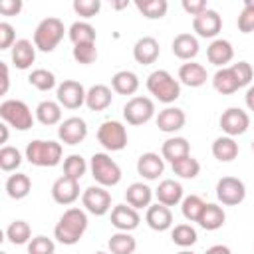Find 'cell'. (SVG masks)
I'll use <instances>...</instances> for the list:
<instances>
[{"mask_svg": "<svg viewBox=\"0 0 254 254\" xmlns=\"http://www.w3.org/2000/svg\"><path fill=\"white\" fill-rule=\"evenodd\" d=\"M67 36L69 40L73 42V46H79V44H95V38H97V32L95 28L89 24V22H73L69 28H67Z\"/></svg>", "mask_w": 254, "mask_h": 254, "instance_id": "836d02e7", "label": "cell"}, {"mask_svg": "<svg viewBox=\"0 0 254 254\" xmlns=\"http://www.w3.org/2000/svg\"><path fill=\"white\" fill-rule=\"evenodd\" d=\"M101 10L99 0H73V12L81 18H93Z\"/></svg>", "mask_w": 254, "mask_h": 254, "instance_id": "c3c4849f", "label": "cell"}, {"mask_svg": "<svg viewBox=\"0 0 254 254\" xmlns=\"http://www.w3.org/2000/svg\"><path fill=\"white\" fill-rule=\"evenodd\" d=\"M89 171L99 187H115L121 181V167L107 153H93L89 159Z\"/></svg>", "mask_w": 254, "mask_h": 254, "instance_id": "277c9868", "label": "cell"}, {"mask_svg": "<svg viewBox=\"0 0 254 254\" xmlns=\"http://www.w3.org/2000/svg\"><path fill=\"white\" fill-rule=\"evenodd\" d=\"M87 169H89V165H87V161L81 155H75L73 153V155L65 157V161H64V175L69 177V179L79 181L87 173Z\"/></svg>", "mask_w": 254, "mask_h": 254, "instance_id": "60d3db41", "label": "cell"}, {"mask_svg": "<svg viewBox=\"0 0 254 254\" xmlns=\"http://www.w3.org/2000/svg\"><path fill=\"white\" fill-rule=\"evenodd\" d=\"M177 254H194V252H192V250H187V248H183V250H181V252H177Z\"/></svg>", "mask_w": 254, "mask_h": 254, "instance_id": "680465c9", "label": "cell"}, {"mask_svg": "<svg viewBox=\"0 0 254 254\" xmlns=\"http://www.w3.org/2000/svg\"><path fill=\"white\" fill-rule=\"evenodd\" d=\"M147 89L149 93L159 99L161 103L171 105L181 97V81L175 79L167 69H155L147 77Z\"/></svg>", "mask_w": 254, "mask_h": 254, "instance_id": "7a4b0ae2", "label": "cell"}, {"mask_svg": "<svg viewBox=\"0 0 254 254\" xmlns=\"http://www.w3.org/2000/svg\"><path fill=\"white\" fill-rule=\"evenodd\" d=\"M71 56L77 64L89 65L97 60V48H95V44H79V46H73Z\"/></svg>", "mask_w": 254, "mask_h": 254, "instance_id": "bcb514c9", "label": "cell"}, {"mask_svg": "<svg viewBox=\"0 0 254 254\" xmlns=\"http://www.w3.org/2000/svg\"><path fill=\"white\" fill-rule=\"evenodd\" d=\"M125 200L133 208H149L153 200V189L145 183H131L125 190Z\"/></svg>", "mask_w": 254, "mask_h": 254, "instance_id": "484cf974", "label": "cell"}, {"mask_svg": "<svg viewBox=\"0 0 254 254\" xmlns=\"http://www.w3.org/2000/svg\"><path fill=\"white\" fill-rule=\"evenodd\" d=\"M238 30L242 34H250L254 32V0H244V8L238 14Z\"/></svg>", "mask_w": 254, "mask_h": 254, "instance_id": "f6af8a7d", "label": "cell"}, {"mask_svg": "<svg viewBox=\"0 0 254 254\" xmlns=\"http://www.w3.org/2000/svg\"><path fill=\"white\" fill-rule=\"evenodd\" d=\"M0 254H8V252H0Z\"/></svg>", "mask_w": 254, "mask_h": 254, "instance_id": "6125c7cd", "label": "cell"}, {"mask_svg": "<svg viewBox=\"0 0 254 254\" xmlns=\"http://www.w3.org/2000/svg\"><path fill=\"white\" fill-rule=\"evenodd\" d=\"M171 238L177 246L181 248H189L196 242V230L190 226V224H177L173 230H171Z\"/></svg>", "mask_w": 254, "mask_h": 254, "instance_id": "7bdbcfd3", "label": "cell"}, {"mask_svg": "<svg viewBox=\"0 0 254 254\" xmlns=\"http://www.w3.org/2000/svg\"><path fill=\"white\" fill-rule=\"evenodd\" d=\"M10 58H12V64L18 69H28L36 62V46L26 38L16 40V44L12 46Z\"/></svg>", "mask_w": 254, "mask_h": 254, "instance_id": "d4e9b609", "label": "cell"}, {"mask_svg": "<svg viewBox=\"0 0 254 254\" xmlns=\"http://www.w3.org/2000/svg\"><path fill=\"white\" fill-rule=\"evenodd\" d=\"M206 79H208V73L202 64L187 62L179 67V81L187 87H200L206 83Z\"/></svg>", "mask_w": 254, "mask_h": 254, "instance_id": "cb8c5ba5", "label": "cell"}, {"mask_svg": "<svg viewBox=\"0 0 254 254\" xmlns=\"http://www.w3.org/2000/svg\"><path fill=\"white\" fill-rule=\"evenodd\" d=\"M204 254H232V252H230V248L224 246V244H214V246H210Z\"/></svg>", "mask_w": 254, "mask_h": 254, "instance_id": "11a10c76", "label": "cell"}, {"mask_svg": "<svg viewBox=\"0 0 254 254\" xmlns=\"http://www.w3.org/2000/svg\"><path fill=\"white\" fill-rule=\"evenodd\" d=\"M155 196H157V202L165 204V206H177L179 202H183V185L175 179H165L159 183L157 190H155Z\"/></svg>", "mask_w": 254, "mask_h": 254, "instance_id": "44dd1931", "label": "cell"}, {"mask_svg": "<svg viewBox=\"0 0 254 254\" xmlns=\"http://www.w3.org/2000/svg\"><path fill=\"white\" fill-rule=\"evenodd\" d=\"M159 54H161V46H159V42H157L153 36H143V38H139V40L135 42V46H133V58H135V62L141 64V65H151V64H155L157 58H159Z\"/></svg>", "mask_w": 254, "mask_h": 254, "instance_id": "e0dca14e", "label": "cell"}, {"mask_svg": "<svg viewBox=\"0 0 254 254\" xmlns=\"http://www.w3.org/2000/svg\"><path fill=\"white\" fill-rule=\"evenodd\" d=\"M0 67H2V89H0V93L4 95V93L8 91V85H10V77H8V65H6L4 62H0Z\"/></svg>", "mask_w": 254, "mask_h": 254, "instance_id": "db71d44e", "label": "cell"}, {"mask_svg": "<svg viewBox=\"0 0 254 254\" xmlns=\"http://www.w3.org/2000/svg\"><path fill=\"white\" fill-rule=\"evenodd\" d=\"M250 127V117L244 109L240 107H228L226 111H222L220 115V129L228 135V137H238L244 135Z\"/></svg>", "mask_w": 254, "mask_h": 254, "instance_id": "7c38bea8", "label": "cell"}, {"mask_svg": "<svg viewBox=\"0 0 254 254\" xmlns=\"http://www.w3.org/2000/svg\"><path fill=\"white\" fill-rule=\"evenodd\" d=\"M252 151H254V141H252Z\"/></svg>", "mask_w": 254, "mask_h": 254, "instance_id": "94428289", "label": "cell"}, {"mask_svg": "<svg viewBox=\"0 0 254 254\" xmlns=\"http://www.w3.org/2000/svg\"><path fill=\"white\" fill-rule=\"evenodd\" d=\"M244 101H246V107H248L250 111H254V85L248 87V91H246V95H244Z\"/></svg>", "mask_w": 254, "mask_h": 254, "instance_id": "9f6ffc18", "label": "cell"}, {"mask_svg": "<svg viewBox=\"0 0 254 254\" xmlns=\"http://www.w3.org/2000/svg\"><path fill=\"white\" fill-rule=\"evenodd\" d=\"M187 155H190V143L185 137H169L161 147V157L171 165Z\"/></svg>", "mask_w": 254, "mask_h": 254, "instance_id": "83f0119b", "label": "cell"}, {"mask_svg": "<svg viewBox=\"0 0 254 254\" xmlns=\"http://www.w3.org/2000/svg\"><path fill=\"white\" fill-rule=\"evenodd\" d=\"M62 143L34 139L26 147V159L36 167H56L62 161Z\"/></svg>", "mask_w": 254, "mask_h": 254, "instance_id": "3957f363", "label": "cell"}, {"mask_svg": "<svg viewBox=\"0 0 254 254\" xmlns=\"http://www.w3.org/2000/svg\"><path fill=\"white\" fill-rule=\"evenodd\" d=\"M135 8L147 20H161L169 10V2L167 0H137Z\"/></svg>", "mask_w": 254, "mask_h": 254, "instance_id": "8d00e7d4", "label": "cell"}, {"mask_svg": "<svg viewBox=\"0 0 254 254\" xmlns=\"http://www.w3.org/2000/svg\"><path fill=\"white\" fill-rule=\"evenodd\" d=\"M97 141L105 151H123L127 147V129L121 121L107 119L97 129Z\"/></svg>", "mask_w": 254, "mask_h": 254, "instance_id": "52a82bcc", "label": "cell"}, {"mask_svg": "<svg viewBox=\"0 0 254 254\" xmlns=\"http://www.w3.org/2000/svg\"><path fill=\"white\" fill-rule=\"evenodd\" d=\"M87 224L89 222H87L85 210L83 208H77V206H71V208H67L60 216V220H58V224L54 228V236H56L58 242H62L65 246H73L85 234Z\"/></svg>", "mask_w": 254, "mask_h": 254, "instance_id": "6da1fadb", "label": "cell"}, {"mask_svg": "<svg viewBox=\"0 0 254 254\" xmlns=\"http://www.w3.org/2000/svg\"><path fill=\"white\" fill-rule=\"evenodd\" d=\"M52 198L58 204H73L79 198V181L69 179V177H60L54 185H52Z\"/></svg>", "mask_w": 254, "mask_h": 254, "instance_id": "9a60e30c", "label": "cell"}, {"mask_svg": "<svg viewBox=\"0 0 254 254\" xmlns=\"http://www.w3.org/2000/svg\"><path fill=\"white\" fill-rule=\"evenodd\" d=\"M238 143L234 141V137H228V135H222V137H216L214 143H212V155L216 161L220 163H230L238 157Z\"/></svg>", "mask_w": 254, "mask_h": 254, "instance_id": "f1b7e54d", "label": "cell"}, {"mask_svg": "<svg viewBox=\"0 0 254 254\" xmlns=\"http://www.w3.org/2000/svg\"><path fill=\"white\" fill-rule=\"evenodd\" d=\"M111 87L119 95H133L139 89V77L129 69H121L111 77Z\"/></svg>", "mask_w": 254, "mask_h": 254, "instance_id": "4dcf8cb0", "label": "cell"}, {"mask_svg": "<svg viewBox=\"0 0 254 254\" xmlns=\"http://www.w3.org/2000/svg\"><path fill=\"white\" fill-rule=\"evenodd\" d=\"M58 137L64 145H79L87 137V123L81 117H67L60 123Z\"/></svg>", "mask_w": 254, "mask_h": 254, "instance_id": "4fadbf2b", "label": "cell"}, {"mask_svg": "<svg viewBox=\"0 0 254 254\" xmlns=\"http://www.w3.org/2000/svg\"><path fill=\"white\" fill-rule=\"evenodd\" d=\"M95 254H107V252H95Z\"/></svg>", "mask_w": 254, "mask_h": 254, "instance_id": "91938a15", "label": "cell"}, {"mask_svg": "<svg viewBox=\"0 0 254 254\" xmlns=\"http://www.w3.org/2000/svg\"><path fill=\"white\" fill-rule=\"evenodd\" d=\"M83 208L93 216H105L111 210V194L105 187L91 185L81 192Z\"/></svg>", "mask_w": 254, "mask_h": 254, "instance_id": "9c48e42d", "label": "cell"}, {"mask_svg": "<svg viewBox=\"0 0 254 254\" xmlns=\"http://www.w3.org/2000/svg\"><path fill=\"white\" fill-rule=\"evenodd\" d=\"M230 69H232V73H234V77H236V81H238V85H240V87H244V85H248V83L252 81L254 71H252V65H250L248 62L232 64V65H230Z\"/></svg>", "mask_w": 254, "mask_h": 254, "instance_id": "681fc988", "label": "cell"}, {"mask_svg": "<svg viewBox=\"0 0 254 254\" xmlns=\"http://www.w3.org/2000/svg\"><path fill=\"white\" fill-rule=\"evenodd\" d=\"M171 50H173V54H175L179 60H185V62H192V60L198 56V50H200V46H198V40H196L192 34H187V32H183V34H177V36L173 38Z\"/></svg>", "mask_w": 254, "mask_h": 254, "instance_id": "ffe728a7", "label": "cell"}, {"mask_svg": "<svg viewBox=\"0 0 254 254\" xmlns=\"http://www.w3.org/2000/svg\"><path fill=\"white\" fill-rule=\"evenodd\" d=\"M14 26L8 22H0V50H12L16 44V34Z\"/></svg>", "mask_w": 254, "mask_h": 254, "instance_id": "f907efd6", "label": "cell"}, {"mask_svg": "<svg viewBox=\"0 0 254 254\" xmlns=\"http://www.w3.org/2000/svg\"><path fill=\"white\" fill-rule=\"evenodd\" d=\"M212 87L218 93H222V95H230V93H234V91L240 89V85H238V81H236V77H234V73H232L230 67L216 69V73L212 75Z\"/></svg>", "mask_w": 254, "mask_h": 254, "instance_id": "e575fe53", "label": "cell"}, {"mask_svg": "<svg viewBox=\"0 0 254 254\" xmlns=\"http://www.w3.org/2000/svg\"><path fill=\"white\" fill-rule=\"evenodd\" d=\"M224 220H226V212L222 206L214 204V202H206L204 208H202V214L198 218V224L204 228V230H218L224 226Z\"/></svg>", "mask_w": 254, "mask_h": 254, "instance_id": "f546056e", "label": "cell"}, {"mask_svg": "<svg viewBox=\"0 0 254 254\" xmlns=\"http://www.w3.org/2000/svg\"><path fill=\"white\" fill-rule=\"evenodd\" d=\"M141 216L137 212V208L129 206V204H115L111 208V224L119 230V232H131L139 226Z\"/></svg>", "mask_w": 254, "mask_h": 254, "instance_id": "2e32d148", "label": "cell"}, {"mask_svg": "<svg viewBox=\"0 0 254 254\" xmlns=\"http://www.w3.org/2000/svg\"><path fill=\"white\" fill-rule=\"evenodd\" d=\"M183 10L194 18V16L202 14L204 10H208V6L204 0H183Z\"/></svg>", "mask_w": 254, "mask_h": 254, "instance_id": "816d5d0a", "label": "cell"}, {"mask_svg": "<svg viewBox=\"0 0 254 254\" xmlns=\"http://www.w3.org/2000/svg\"><path fill=\"white\" fill-rule=\"evenodd\" d=\"M192 30L198 38H216L222 30V18L216 10H204L202 14L192 18Z\"/></svg>", "mask_w": 254, "mask_h": 254, "instance_id": "5bb4252c", "label": "cell"}, {"mask_svg": "<svg viewBox=\"0 0 254 254\" xmlns=\"http://www.w3.org/2000/svg\"><path fill=\"white\" fill-rule=\"evenodd\" d=\"M113 101V93H111V87L103 85V83H95L87 89V95H85V105L91 109V111H103L111 105Z\"/></svg>", "mask_w": 254, "mask_h": 254, "instance_id": "4316f807", "label": "cell"}, {"mask_svg": "<svg viewBox=\"0 0 254 254\" xmlns=\"http://www.w3.org/2000/svg\"><path fill=\"white\" fill-rule=\"evenodd\" d=\"M153 115H155V103L149 97L135 95L123 105V119L129 125H143L151 121Z\"/></svg>", "mask_w": 254, "mask_h": 254, "instance_id": "ba28073f", "label": "cell"}, {"mask_svg": "<svg viewBox=\"0 0 254 254\" xmlns=\"http://www.w3.org/2000/svg\"><path fill=\"white\" fill-rule=\"evenodd\" d=\"M28 254H56V244L48 236H34L28 242Z\"/></svg>", "mask_w": 254, "mask_h": 254, "instance_id": "7dc6e473", "label": "cell"}, {"mask_svg": "<svg viewBox=\"0 0 254 254\" xmlns=\"http://www.w3.org/2000/svg\"><path fill=\"white\" fill-rule=\"evenodd\" d=\"M36 119L46 127L62 123V105L58 101H52V99L40 101L36 107Z\"/></svg>", "mask_w": 254, "mask_h": 254, "instance_id": "1f68e13d", "label": "cell"}, {"mask_svg": "<svg viewBox=\"0 0 254 254\" xmlns=\"http://www.w3.org/2000/svg\"><path fill=\"white\" fill-rule=\"evenodd\" d=\"M22 10V0H2L0 2V14L4 16H16Z\"/></svg>", "mask_w": 254, "mask_h": 254, "instance_id": "f5cc1de1", "label": "cell"}, {"mask_svg": "<svg viewBox=\"0 0 254 254\" xmlns=\"http://www.w3.org/2000/svg\"><path fill=\"white\" fill-rule=\"evenodd\" d=\"M171 169H173V173H175L177 177H181V179H194V177L200 173V163H198L192 155H187V157L175 161V163L171 165Z\"/></svg>", "mask_w": 254, "mask_h": 254, "instance_id": "f35d334b", "label": "cell"}, {"mask_svg": "<svg viewBox=\"0 0 254 254\" xmlns=\"http://www.w3.org/2000/svg\"><path fill=\"white\" fill-rule=\"evenodd\" d=\"M107 246H109L111 254H135L137 240L131 236V232H119L117 230L115 234H111Z\"/></svg>", "mask_w": 254, "mask_h": 254, "instance_id": "d590c367", "label": "cell"}, {"mask_svg": "<svg viewBox=\"0 0 254 254\" xmlns=\"http://www.w3.org/2000/svg\"><path fill=\"white\" fill-rule=\"evenodd\" d=\"M8 127H10V125H6V123L0 125V131H2V139H0V143H6V141H8Z\"/></svg>", "mask_w": 254, "mask_h": 254, "instance_id": "6f0895ef", "label": "cell"}, {"mask_svg": "<svg viewBox=\"0 0 254 254\" xmlns=\"http://www.w3.org/2000/svg\"><path fill=\"white\" fill-rule=\"evenodd\" d=\"M20 165H22V153H20L16 147L4 145V147L0 149V169H2L4 173H12V171H16Z\"/></svg>", "mask_w": 254, "mask_h": 254, "instance_id": "ee69618b", "label": "cell"}, {"mask_svg": "<svg viewBox=\"0 0 254 254\" xmlns=\"http://www.w3.org/2000/svg\"><path fill=\"white\" fill-rule=\"evenodd\" d=\"M0 117L6 125L18 131H28L34 125L32 109L22 99H4L0 103Z\"/></svg>", "mask_w": 254, "mask_h": 254, "instance_id": "8992f818", "label": "cell"}, {"mask_svg": "<svg viewBox=\"0 0 254 254\" xmlns=\"http://www.w3.org/2000/svg\"><path fill=\"white\" fill-rule=\"evenodd\" d=\"M6 238H8L12 244H16V246L28 244V242L32 240V228H30V224H28L26 220H14V222H10L8 228H6Z\"/></svg>", "mask_w": 254, "mask_h": 254, "instance_id": "74e56055", "label": "cell"}, {"mask_svg": "<svg viewBox=\"0 0 254 254\" xmlns=\"http://www.w3.org/2000/svg\"><path fill=\"white\" fill-rule=\"evenodd\" d=\"M165 171V159L159 153H143L137 159V173L147 181H157Z\"/></svg>", "mask_w": 254, "mask_h": 254, "instance_id": "ac0fdd59", "label": "cell"}, {"mask_svg": "<svg viewBox=\"0 0 254 254\" xmlns=\"http://www.w3.org/2000/svg\"><path fill=\"white\" fill-rule=\"evenodd\" d=\"M206 58L212 65H216L218 69L224 67L226 64L232 62L234 58V48L228 40H222V38H216L210 42V46L206 48Z\"/></svg>", "mask_w": 254, "mask_h": 254, "instance_id": "603a6c76", "label": "cell"}, {"mask_svg": "<svg viewBox=\"0 0 254 254\" xmlns=\"http://www.w3.org/2000/svg\"><path fill=\"white\" fill-rule=\"evenodd\" d=\"M58 103L65 109H79L83 103H85V87L75 81V79H64L60 85H58Z\"/></svg>", "mask_w": 254, "mask_h": 254, "instance_id": "8fae6325", "label": "cell"}, {"mask_svg": "<svg viewBox=\"0 0 254 254\" xmlns=\"http://www.w3.org/2000/svg\"><path fill=\"white\" fill-rule=\"evenodd\" d=\"M32 190V181L26 173H16V175H10L8 181H6V192L10 198L14 200H22L30 194Z\"/></svg>", "mask_w": 254, "mask_h": 254, "instance_id": "d6a6232c", "label": "cell"}, {"mask_svg": "<svg viewBox=\"0 0 254 254\" xmlns=\"http://www.w3.org/2000/svg\"><path fill=\"white\" fill-rule=\"evenodd\" d=\"M145 222L149 224V228L157 230V232H165L173 226V212L169 206L157 202V204H151L145 212Z\"/></svg>", "mask_w": 254, "mask_h": 254, "instance_id": "7402d4cb", "label": "cell"}, {"mask_svg": "<svg viewBox=\"0 0 254 254\" xmlns=\"http://www.w3.org/2000/svg\"><path fill=\"white\" fill-rule=\"evenodd\" d=\"M28 81H30V85H34L38 91H50V89L56 87V75H54L50 69H44V67L34 69V71L28 75Z\"/></svg>", "mask_w": 254, "mask_h": 254, "instance_id": "b9f144b4", "label": "cell"}, {"mask_svg": "<svg viewBox=\"0 0 254 254\" xmlns=\"http://www.w3.org/2000/svg\"><path fill=\"white\" fill-rule=\"evenodd\" d=\"M187 123V115L181 107H165L163 111H159L157 115V127L163 131V133H177L185 127Z\"/></svg>", "mask_w": 254, "mask_h": 254, "instance_id": "d6986e66", "label": "cell"}, {"mask_svg": "<svg viewBox=\"0 0 254 254\" xmlns=\"http://www.w3.org/2000/svg\"><path fill=\"white\" fill-rule=\"evenodd\" d=\"M204 204H206V202H204L198 194H189V196H185L183 202H181V212H183V216H185L189 222H198Z\"/></svg>", "mask_w": 254, "mask_h": 254, "instance_id": "ab89813d", "label": "cell"}, {"mask_svg": "<svg viewBox=\"0 0 254 254\" xmlns=\"http://www.w3.org/2000/svg\"><path fill=\"white\" fill-rule=\"evenodd\" d=\"M216 198L224 206H236L246 198V187L236 177H222L216 183Z\"/></svg>", "mask_w": 254, "mask_h": 254, "instance_id": "30bf717a", "label": "cell"}, {"mask_svg": "<svg viewBox=\"0 0 254 254\" xmlns=\"http://www.w3.org/2000/svg\"><path fill=\"white\" fill-rule=\"evenodd\" d=\"M64 22L60 18H44L36 30H34V46L40 52H54L58 48V44L64 40Z\"/></svg>", "mask_w": 254, "mask_h": 254, "instance_id": "5b68a950", "label": "cell"}]
</instances>
